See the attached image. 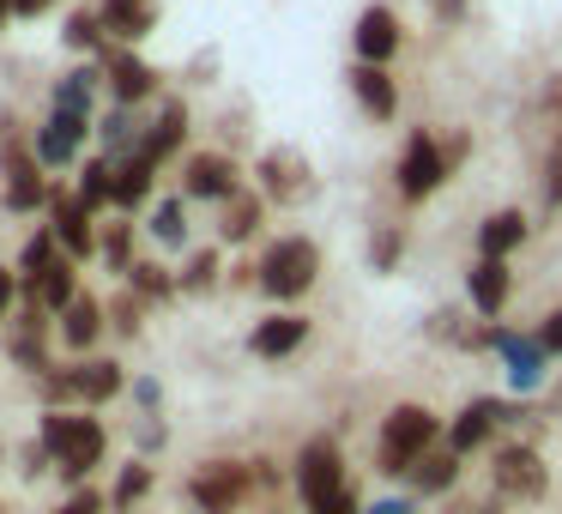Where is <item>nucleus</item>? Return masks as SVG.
I'll return each instance as SVG.
<instances>
[{
	"label": "nucleus",
	"mask_w": 562,
	"mask_h": 514,
	"mask_svg": "<svg viewBox=\"0 0 562 514\" xmlns=\"http://www.w3.org/2000/svg\"><path fill=\"white\" fill-rule=\"evenodd\" d=\"M291 484L296 496L308 502V509H327V502H339L345 490H351V472H345V454L333 436H315L296 448V466H291Z\"/></svg>",
	"instance_id": "39448f33"
},
{
	"label": "nucleus",
	"mask_w": 562,
	"mask_h": 514,
	"mask_svg": "<svg viewBox=\"0 0 562 514\" xmlns=\"http://www.w3.org/2000/svg\"><path fill=\"white\" fill-rule=\"evenodd\" d=\"M67 376H74V400H86V405H103L122 393V364H110V357H91V364L67 369Z\"/></svg>",
	"instance_id": "4be33fe9"
},
{
	"label": "nucleus",
	"mask_w": 562,
	"mask_h": 514,
	"mask_svg": "<svg viewBox=\"0 0 562 514\" xmlns=\"http://www.w3.org/2000/svg\"><path fill=\"white\" fill-rule=\"evenodd\" d=\"M400 255H405V231H400V224H381L375 243H369V267L393 272V267H400Z\"/></svg>",
	"instance_id": "7c9ffc66"
},
{
	"label": "nucleus",
	"mask_w": 562,
	"mask_h": 514,
	"mask_svg": "<svg viewBox=\"0 0 562 514\" xmlns=\"http://www.w3.org/2000/svg\"><path fill=\"white\" fill-rule=\"evenodd\" d=\"M49 260H55V231H37V236L25 243V255H19V267H25V279H31V284H37Z\"/></svg>",
	"instance_id": "72a5a7b5"
},
{
	"label": "nucleus",
	"mask_w": 562,
	"mask_h": 514,
	"mask_svg": "<svg viewBox=\"0 0 562 514\" xmlns=\"http://www.w3.org/2000/svg\"><path fill=\"white\" fill-rule=\"evenodd\" d=\"M182 134H188V110H182V103H164L158 122H151L146 134H139V152H146L151 164H164L176 146H182Z\"/></svg>",
	"instance_id": "b1692460"
},
{
	"label": "nucleus",
	"mask_w": 562,
	"mask_h": 514,
	"mask_svg": "<svg viewBox=\"0 0 562 514\" xmlns=\"http://www.w3.org/2000/svg\"><path fill=\"white\" fill-rule=\"evenodd\" d=\"M248 496H255V466H243V460H206L188 478V502L200 514H236Z\"/></svg>",
	"instance_id": "423d86ee"
},
{
	"label": "nucleus",
	"mask_w": 562,
	"mask_h": 514,
	"mask_svg": "<svg viewBox=\"0 0 562 514\" xmlns=\"http://www.w3.org/2000/svg\"><path fill=\"white\" fill-rule=\"evenodd\" d=\"M151 236H158L164 248H176L188 236V212H182V200H164L158 212H151Z\"/></svg>",
	"instance_id": "2f4dec72"
},
{
	"label": "nucleus",
	"mask_w": 562,
	"mask_h": 514,
	"mask_svg": "<svg viewBox=\"0 0 562 514\" xmlns=\"http://www.w3.org/2000/svg\"><path fill=\"white\" fill-rule=\"evenodd\" d=\"M7 309H13V272L0 267V321H7Z\"/></svg>",
	"instance_id": "09e8293b"
},
{
	"label": "nucleus",
	"mask_w": 562,
	"mask_h": 514,
	"mask_svg": "<svg viewBox=\"0 0 562 514\" xmlns=\"http://www.w3.org/2000/svg\"><path fill=\"white\" fill-rule=\"evenodd\" d=\"M79 200H86L91 212L115 200V164H110V158H91L86 170H79Z\"/></svg>",
	"instance_id": "c85d7f7f"
},
{
	"label": "nucleus",
	"mask_w": 562,
	"mask_h": 514,
	"mask_svg": "<svg viewBox=\"0 0 562 514\" xmlns=\"http://www.w3.org/2000/svg\"><path fill=\"white\" fill-rule=\"evenodd\" d=\"M448 176H453V170H448V158H441V146L424 134V127H417V134L405 139V158H400V170H393V182H400V194H405V200H429L441 182H448Z\"/></svg>",
	"instance_id": "1a4fd4ad"
},
{
	"label": "nucleus",
	"mask_w": 562,
	"mask_h": 514,
	"mask_svg": "<svg viewBox=\"0 0 562 514\" xmlns=\"http://www.w3.org/2000/svg\"><path fill=\"white\" fill-rule=\"evenodd\" d=\"M103 333V303L98 297H74V303L61 309V339L74 345V351H86V345H98Z\"/></svg>",
	"instance_id": "bb28decb"
},
{
	"label": "nucleus",
	"mask_w": 562,
	"mask_h": 514,
	"mask_svg": "<svg viewBox=\"0 0 562 514\" xmlns=\"http://www.w3.org/2000/svg\"><path fill=\"white\" fill-rule=\"evenodd\" d=\"M460 472H465V460L441 442V448H429L424 460L405 472V490H412V496H453V490H460Z\"/></svg>",
	"instance_id": "4468645a"
},
{
	"label": "nucleus",
	"mask_w": 562,
	"mask_h": 514,
	"mask_svg": "<svg viewBox=\"0 0 562 514\" xmlns=\"http://www.w3.org/2000/svg\"><path fill=\"white\" fill-rule=\"evenodd\" d=\"M7 206L13 212H37V200H49V188H43V176H37V152H25L13 134H7Z\"/></svg>",
	"instance_id": "ddd939ff"
},
{
	"label": "nucleus",
	"mask_w": 562,
	"mask_h": 514,
	"mask_svg": "<svg viewBox=\"0 0 562 514\" xmlns=\"http://www.w3.org/2000/svg\"><path fill=\"white\" fill-rule=\"evenodd\" d=\"M272 514H279V509H272Z\"/></svg>",
	"instance_id": "603ef678"
},
{
	"label": "nucleus",
	"mask_w": 562,
	"mask_h": 514,
	"mask_svg": "<svg viewBox=\"0 0 562 514\" xmlns=\"http://www.w3.org/2000/svg\"><path fill=\"white\" fill-rule=\"evenodd\" d=\"M31 297H37L43 309H67L79 297V279H74V255H55L49 267H43V279L31 284Z\"/></svg>",
	"instance_id": "cd10ccee"
},
{
	"label": "nucleus",
	"mask_w": 562,
	"mask_h": 514,
	"mask_svg": "<svg viewBox=\"0 0 562 514\" xmlns=\"http://www.w3.org/2000/svg\"><path fill=\"white\" fill-rule=\"evenodd\" d=\"M490 351L502 357V376H508V393H538L550 381V351L538 345V333H508L496 327V345Z\"/></svg>",
	"instance_id": "6e6552de"
},
{
	"label": "nucleus",
	"mask_w": 562,
	"mask_h": 514,
	"mask_svg": "<svg viewBox=\"0 0 562 514\" xmlns=\"http://www.w3.org/2000/svg\"><path fill=\"white\" fill-rule=\"evenodd\" d=\"M260 212H267V200H260V194H248V188H236V194L224 200L218 236H224V243H248V236L260 231Z\"/></svg>",
	"instance_id": "393cba45"
},
{
	"label": "nucleus",
	"mask_w": 562,
	"mask_h": 514,
	"mask_svg": "<svg viewBox=\"0 0 562 514\" xmlns=\"http://www.w3.org/2000/svg\"><path fill=\"white\" fill-rule=\"evenodd\" d=\"M544 200L550 206H562V152L550 158V182H544Z\"/></svg>",
	"instance_id": "a18cd8bd"
},
{
	"label": "nucleus",
	"mask_w": 562,
	"mask_h": 514,
	"mask_svg": "<svg viewBox=\"0 0 562 514\" xmlns=\"http://www.w3.org/2000/svg\"><path fill=\"white\" fill-rule=\"evenodd\" d=\"M134 291H139V297H170V291H182V284H176L164 267H151V260H139V267H134Z\"/></svg>",
	"instance_id": "e433bc0d"
},
{
	"label": "nucleus",
	"mask_w": 562,
	"mask_h": 514,
	"mask_svg": "<svg viewBox=\"0 0 562 514\" xmlns=\"http://www.w3.org/2000/svg\"><path fill=\"white\" fill-rule=\"evenodd\" d=\"M236 164L224 158V152H194L188 158V170H182V194L188 200H231L236 194Z\"/></svg>",
	"instance_id": "9b49d317"
},
{
	"label": "nucleus",
	"mask_w": 562,
	"mask_h": 514,
	"mask_svg": "<svg viewBox=\"0 0 562 514\" xmlns=\"http://www.w3.org/2000/svg\"><path fill=\"white\" fill-rule=\"evenodd\" d=\"M538 345H544L550 357H562V309H550L544 327H538Z\"/></svg>",
	"instance_id": "37998d69"
},
{
	"label": "nucleus",
	"mask_w": 562,
	"mask_h": 514,
	"mask_svg": "<svg viewBox=\"0 0 562 514\" xmlns=\"http://www.w3.org/2000/svg\"><path fill=\"white\" fill-rule=\"evenodd\" d=\"M103 509H110V502H103L91 484H86V490H74V496L61 502V514H103Z\"/></svg>",
	"instance_id": "79ce46f5"
},
{
	"label": "nucleus",
	"mask_w": 562,
	"mask_h": 514,
	"mask_svg": "<svg viewBox=\"0 0 562 514\" xmlns=\"http://www.w3.org/2000/svg\"><path fill=\"white\" fill-rule=\"evenodd\" d=\"M508 291H514L508 260H484V255H477V267L465 272V297H472V315H477V321H496L502 309H508Z\"/></svg>",
	"instance_id": "f8f14e48"
},
{
	"label": "nucleus",
	"mask_w": 562,
	"mask_h": 514,
	"mask_svg": "<svg viewBox=\"0 0 562 514\" xmlns=\"http://www.w3.org/2000/svg\"><path fill=\"white\" fill-rule=\"evenodd\" d=\"M526 243V212H490L484 224H477V255L484 260H508L514 248Z\"/></svg>",
	"instance_id": "412c9836"
},
{
	"label": "nucleus",
	"mask_w": 562,
	"mask_h": 514,
	"mask_svg": "<svg viewBox=\"0 0 562 514\" xmlns=\"http://www.w3.org/2000/svg\"><path fill=\"white\" fill-rule=\"evenodd\" d=\"M176 284H182V291H212V284H218V255H212V248H200Z\"/></svg>",
	"instance_id": "f704fd0d"
},
{
	"label": "nucleus",
	"mask_w": 562,
	"mask_h": 514,
	"mask_svg": "<svg viewBox=\"0 0 562 514\" xmlns=\"http://www.w3.org/2000/svg\"><path fill=\"white\" fill-rule=\"evenodd\" d=\"M13 357L43 376V369H49V364H43V327H25V333H19V339H13Z\"/></svg>",
	"instance_id": "4c0bfd02"
},
{
	"label": "nucleus",
	"mask_w": 562,
	"mask_h": 514,
	"mask_svg": "<svg viewBox=\"0 0 562 514\" xmlns=\"http://www.w3.org/2000/svg\"><path fill=\"white\" fill-rule=\"evenodd\" d=\"M351 43H357V55H363L369 67H387L393 55H400V19H393L387 7H369V13L357 19Z\"/></svg>",
	"instance_id": "2eb2a0df"
},
{
	"label": "nucleus",
	"mask_w": 562,
	"mask_h": 514,
	"mask_svg": "<svg viewBox=\"0 0 562 514\" xmlns=\"http://www.w3.org/2000/svg\"><path fill=\"white\" fill-rule=\"evenodd\" d=\"M315 279H321V248L308 243V236H279V243L260 255V267H255V284L267 297H279V303L303 297Z\"/></svg>",
	"instance_id": "7ed1b4c3"
},
{
	"label": "nucleus",
	"mask_w": 562,
	"mask_h": 514,
	"mask_svg": "<svg viewBox=\"0 0 562 514\" xmlns=\"http://www.w3.org/2000/svg\"><path fill=\"white\" fill-rule=\"evenodd\" d=\"M351 98L363 103L369 122H393V115H400V86L387 79V67L357 62V67H351Z\"/></svg>",
	"instance_id": "dca6fc26"
},
{
	"label": "nucleus",
	"mask_w": 562,
	"mask_h": 514,
	"mask_svg": "<svg viewBox=\"0 0 562 514\" xmlns=\"http://www.w3.org/2000/svg\"><path fill=\"white\" fill-rule=\"evenodd\" d=\"M151 176H158V164H151L146 152H134V158L115 164V206H122V212L146 206V200H151Z\"/></svg>",
	"instance_id": "5701e85b"
},
{
	"label": "nucleus",
	"mask_w": 562,
	"mask_h": 514,
	"mask_svg": "<svg viewBox=\"0 0 562 514\" xmlns=\"http://www.w3.org/2000/svg\"><path fill=\"white\" fill-rule=\"evenodd\" d=\"M43 448H49L55 472L79 484V478L103 460L110 436H103V424H98V417H86V412H43Z\"/></svg>",
	"instance_id": "f03ea898"
},
{
	"label": "nucleus",
	"mask_w": 562,
	"mask_h": 514,
	"mask_svg": "<svg viewBox=\"0 0 562 514\" xmlns=\"http://www.w3.org/2000/svg\"><path fill=\"white\" fill-rule=\"evenodd\" d=\"M103 255H110L115 272H134V260H127V224H115V231L103 236Z\"/></svg>",
	"instance_id": "ea45409f"
},
{
	"label": "nucleus",
	"mask_w": 562,
	"mask_h": 514,
	"mask_svg": "<svg viewBox=\"0 0 562 514\" xmlns=\"http://www.w3.org/2000/svg\"><path fill=\"white\" fill-rule=\"evenodd\" d=\"M110 86H115V98H122V110H127V103H139V98L158 91V74H151L139 55H110Z\"/></svg>",
	"instance_id": "a878e982"
},
{
	"label": "nucleus",
	"mask_w": 562,
	"mask_h": 514,
	"mask_svg": "<svg viewBox=\"0 0 562 514\" xmlns=\"http://www.w3.org/2000/svg\"><path fill=\"white\" fill-rule=\"evenodd\" d=\"M43 7H55V0H13V13H25V19H37Z\"/></svg>",
	"instance_id": "8fccbe9b"
},
{
	"label": "nucleus",
	"mask_w": 562,
	"mask_h": 514,
	"mask_svg": "<svg viewBox=\"0 0 562 514\" xmlns=\"http://www.w3.org/2000/svg\"><path fill=\"white\" fill-rule=\"evenodd\" d=\"M98 134H103V146H110V152H127V146H134V115H127V110H115L110 122L98 127Z\"/></svg>",
	"instance_id": "58836bf2"
},
{
	"label": "nucleus",
	"mask_w": 562,
	"mask_h": 514,
	"mask_svg": "<svg viewBox=\"0 0 562 514\" xmlns=\"http://www.w3.org/2000/svg\"><path fill=\"white\" fill-rule=\"evenodd\" d=\"M91 134V115H67V110H55L49 115V127L37 134V164H49V170H61V164H74V152H79V139Z\"/></svg>",
	"instance_id": "a211bd4d"
},
{
	"label": "nucleus",
	"mask_w": 562,
	"mask_h": 514,
	"mask_svg": "<svg viewBox=\"0 0 562 514\" xmlns=\"http://www.w3.org/2000/svg\"><path fill=\"white\" fill-rule=\"evenodd\" d=\"M550 466L532 442H496L490 448V496L502 502H544Z\"/></svg>",
	"instance_id": "20e7f679"
},
{
	"label": "nucleus",
	"mask_w": 562,
	"mask_h": 514,
	"mask_svg": "<svg viewBox=\"0 0 562 514\" xmlns=\"http://www.w3.org/2000/svg\"><path fill=\"white\" fill-rule=\"evenodd\" d=\"M303 339H308L303 315H267V321H255V333H248V351L267 357V364H279V357L303 351Z\"/></svg>",
	"instance_id": "f3484780"
},
{
	"label": "nucleus",
	"mask_w": 562,
	"mask_h": 514,
	"mask_svg": "<svg viewBox=\"0 0 562 514\" xmlns=\"http://www.w3.org/2000/svg\"><path fill=\"white\" fill-rule=\"evenodd\" d=\"M55 110H67V115H91V74H67L61 86H55Z\"/></svg>",
	"instance_id": "473e14b6"
},
{
	"label": "nucleus",
	"mask_w": 562,
	"mask_h": 514,
	"mask_svg": "<svg viewBox=\"0 0 562 514\" xmlns=\"http://www.w3.org/2000/svg\"><path fill=\"white\" fill-rule=\"evenodd\" d=\"M429 448H441V417L417 400H400L381 417V442H375V472L381 478H405Z\"/></svg>",
	"instance_id": "f257e3e1"
},
{
	"label": "nucleus",
	"mask_w": 562,
	"mask_h": 514,
	"mask_svg": "<svg viewBox=\"0 0 562 514\" xmlns=\"http://www.w3.org/2000/svg\"><path fill=\"white\" fill-rule=\"evenodd\" d=\"M514 417H520V412H514L508 400H496V393H477V400L448 424V448L460 454V460H472V454L496 448V429H502V424H514Z\"/></svg>",
	"instance_id": "0eeeda50"
},
{
	"label": "nucleus",
	"mask_w": 562,
	"mask_h": 514,
	"mask_svg": "<svg viewBox=\"0 0 562 514\" xmlns=\"http://www.w3.org/2000/svg\"><path fill=\"white\" fill-rule=\"evenodd\" d=\"M7 13H13V0H0V25H7Z\"/></svg>",
	"instance_id": "3c124183"
},
{
	"label": "nucleus",
	"mask_w": 562,
	"mask_h": 514,
	"mask_svg": "<svg viewBox=\"0 0 562 514\" xmlns=\"http://www.w3.org/2000/svg\"><path fill=\"white\" fill-rule=\"evenodd\" d=\"M55 243H61L74 260L98 248V236H91V206H86L79 194H61V200H55Z\"/></svg>",
	"instance_id": "aec40b11"
},
{
	"label": "nucleus",
	"mask_w": 562,
	"mask_h": 514,
	"mask_svg": "<svg viewBox=\"0 0 562 514\" xmlns=\"http://www.w3.org/2000/svg\"><path fill=\"white\" fill-rule=\"evenodd\" d=\"M260 194L267 200H303L308 194V158L303 152H291V146H272L267 158H260Z\"/></svg>",
	"instance_id": "9d476101"
},
{
	"label": "nucleus",
	"mask_w": 562,
	"mask_h": 514,
	"mask_svg": "<svg viewBox=\"0 0 562 514\" xmlns=\"http://www.w3.org/2000/svg\"><path fill=\"white\" fill-rule=\"evenodd\" d=\"M453 514H502V496H477V502H453Z\"/></svg>",
	"instance_id": "49530a36"
},
{
	"label": "nucleus",
	"mask_w": 562,
	"mask_h": 514,
	"mask_svg": "<svg viewBox=\"0 0 562 514\" xmlns=\"http://www.w3.org/2000/svg\"><path fill=\"white\" fill-rule=\"evenodd\" d=\"M110 315H115V327H122L127 339H134V333H139V297H134V291H127V297H115V309H110Z\"/></svg>",
	"instance_id": "a19ab883"
},
{
	"label": "nucleus",
	"mask_w": 562,
	"mask_h": 514,
	"mask_svg": "<svg viewBox=\"0 0 562 514\" xmlns=\"http://www.w3.org/2000/svg\"><path fill=\"white\" fill-rule=\"evenodd\" d=\"M308 514H363V502H357V490H345L339 502H327V509H308Z\"/></svg>",
	"instance_id": "de8ad7c7"
},
{
	"label": "nucleus",
	"mask_w": 562,
	"mask_h": 514,
	"mask_svg": "<svg viewBox=\"0 0 562 514\" xmlns=\"http://www.w3.org/2000/svg\"><path fill=\"white\" fill-rule=\"evenodd\" d=\"M146 490H151V466H139V460H134L122 478H115V496H110V509H115V514H127L134 502H146Z\"/></svg>",
	"instance_id": "c756f323"
},
{
	"label": "nucleus",
	"mask_w": 562,
	"mask_h": 514,
	"mask_svg": "<svg viewBox=\"0 0 562 514\" xmlns=\"http://www.w3.org/2000/svg\"><path fill=\"white\" fill-rule=\"evenodd\" d=\"M363 514H417V496H375Z\"/></svg>",
	"instance_id": "c03bdc74"
},
{
	"label": "nucleus",
	"mask_w": 562,
	"mask_h": 514,
	"mask_svg": "<svg viewBox=\"0 0 562 514\" xmlns=\"http://www.w3.org/2000/svg\"><path fill=\"white\" fill-rule=\"evenodd\" d=\"M61 37H67V49H98V43H103V19L98 13H74Z\"/></svg>",
	"instance_id": "c9c22d12"
},
{
	"label": "nucleus",
	"mask_w": 562,
	"mask_h": 514,
	"mask_svg": "<svg viewBox=\"0 0 562 514\" xmlns=\"http://www.w3.org/2000/svg\"><path fill=\"white\" fill-rule=\"evenodd\" d=\"M103 37H122V43H139L151 25H158V0H103Z\"/></svg>",
	"instance_id": "6ab92c4d"
}]
</instances>
